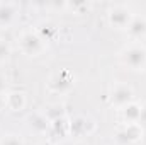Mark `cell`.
I'll list each match as a JSON object with an SVG mask.
<instances>
[{"mask_svg":"<svg viewBox=\"0 0 146 145\" xmlns=\"http://www.w3.org/2000/svg\"><path fill=\"white\" fill-rule=\"evenodd\" d=\"M119 62L133 72L146 70V46L143 43L131 41L119 51Z\"/></svg>","mask_w":146,"mask_h":145,"instance_id":"6da1fadb","label":"cell"},{"mask_svg":"<svg viewBox=\"0 0 146 145\" xmlns=\"http://www.w3.org/2000/svg\"><path fill=\"white\" fill-rule=\"evenodd\" d=\"M17 41H19V50L24 53V55H27V56H37V55H41L42 51H44V48H46V43H44V38L41 36L37 31L34 29H26V31H22L19 38H17Z\"/></svg>","mask_w":146,"mask_h":145,"instance_id":"7a4b0ae2","label":"cell"},{"mask_svg":"<svg viewBox=\"0 0 146 145\" xmlns=\"http://www.w3.org/2000/svg\"><path fill=\"white\" fill-rule=\"evenodd\" d=\"M76 84V77L70 70H60V72L53 73L48 79V91L53 94H60L65 96L68 92H72L73 87Z\"/></svg>","mask_w":146,"mask_h":145,"instance_id":"3957f363","label":"cell"},{"mask_svg":"<svg viewBox=\"0 0 146 145\" xmlns=\"http://www.w3.org/2000/svg\"><path fill=\"white\" fill-rule=\"evenodd\" d=\"M143 126L139 123H122L117 126L114 138L115 142L121 145H134L143 140Z\"/></svg>","mask_w":146,"mask_h":145,"instance_id":"277c9868","label":"cell"},{"mask_svg":"<svg viewBox=\"0 0 146 145\" xmlns=\"http://www.w3.org/2000/svg\"><path fill=\"white\" fill-rule=\"evenodd\" d=\"M109 101L114 108L122 109L124 106H127L134 101V89L126 82H117L110 89Z\"/></svg>","mask_w":146,"mask_h":145,"instance_id":"5b68a950","label":"cell"},{"mask_svg":"<svg viewBox=\"0 0 146 145\" xmlns=\"http://www.w3.org/2000/svg\"><path fill=\"white\" fill-rule=\"evenodd\" d=\"M131 17H133V10L126 3H114L107 10V21H109V24L114 29H119V31L121 29L126 31Z\"/></svg>","mask_w":146,"mask_h":145,"instance_id":"8992f818","label":"cell"},{"mask_svg":"<svg viewBox=\"0 0 146 145\" xmlns=\"http://www.w3.org/2000/svg\"><path fill=\"white\" fill-rule=\"evenodd\" d=\"M127 36L134 43H141L146 38V15L145 14H133L127 28H126Z\"/></svg>","mask_w":146,"mask_h":145,"instance_id":"52a82bcc","label":"cell"},{"mask_svg":"<svg viewBox=\"0 0 146 145\" xmlns=\"http://www.w3.org/2000/svg\"><path fill=\"white\" fill-rule=\"evenodd\" d=\"M95 130V121L88 116H75L70 119V135L73 137H87Z\"/></svg>","mask_w":146,"mask_h":145,"instance_id":"ba28073f","label":"cell"},{"mask_svg":"<svg viewBox=\"0 0 146 145\" xmlns=\"http://www.w3.org/2000/svg\"><path fill=\"white\" fill-rule=\"evenodd\" d=\"M27 126L31 132H34L37 135H44L49 132L51 128V121L46 118V114L42 111H34L27 116Z\"/></svg>","mask_w":146,"mask_h":145,"instance_id":"9c48e42d","label":"cell"},{"mask_svg":"<svg viewBox=\"0 0 146 145\" xmlns=\"http://www.w3.org/2000/svg\"><path fill=\"white\" fill-rule=\"evenodd\" d=\"M5 103H7V109L12 113H21L27 104V97L22 91H9L5 94Z\"/></svg>","mask_w":146,"mask_h":145,"instance_id":"30bf717a","label":"cell"},{"mask_svg":"<svg viewBox=\"0 0 146 145\" xmlns=\"http://www.w3.org/2000/svg\"><path fill=\"white\" fill-rule=\"evenodd\" d=\"M17 12V5L14 2H0V26H9Z\"/></svg>","mask_w":146,"mask_h":145,"instance_id":"8fae6325","label":"cell"},{"mask_svg":"<svg viewBox=\"0 0 146 145\" xmlns=\"http://www.w3.org/2000/svg\"><path fill=\"white\" fill-rule=\"evenodd\" d=\"M122 119L124 123H139V114H141V104H138L136 101H133L131 104L124 106L121 109Z\"/></svg>","mask_w":146,"mask_h":145,"instance_id":"7c38bea8","label":"cell"},{"mask_svg":"<svg viewBox=\"0 0 146 145\" xmlns=\"http://www.w3.org/2000/svg\"><path fill=\"white\" fill-rule=\"evenodd\" d=\"M49 132L54 135V138H65V137H68L70 135V119L68 118H61L58 121H53Z\"/></svg>","mask_w":146,"mask_h":145,"instance_id":"4fadbf2b","label":"cell"},{"mask_svg":"<svg viewBox=\"0 0 146 145\" xmlns=\"http://www.w3.org/2000/svg\"><path fill=\"white\" fill-rule=\"evenodd\" d=\"M42 113L46 114V118H48L51 123H53V121H58V119H61V118H66V109H65L63 104H60V103L48 104Z\"/></svg>","mask_w":146,"mask_h":145,"instance_id":"5bb4252c","label":"cell"},{"mask_svg":"<svg viewBox=\"0 0 146 145\" xmlns=\"http://www.w3.org/2000/svg\"><path fill=\"white\" fill-rule=\"evenodd\" d=\"M0 145H24V140L17 133H5L0 138Z\"/></svg>","mask_w":146,"mask_h":145,"instance_id":"9a60e30c","label":"cell"},{"mask_svg":"<svg viewBox=\"0 0 146 145\" xmlns=\"http://www.w3.org/2000/svg\"><path fill=\"white\" fill-rule=\"evenodd\" d=\"M10 53H12V48H10L9 41L0 39V63H5L10 58Z\"/></svg>","mask_w":146,"mask_h":145,"instance_id":"2e32d148","label":"cell"},{"mask_svg":"<svg viewBox=\"0 0 146 145\" xmlns=\"http://www.w3.org/2000/svg\"><path fill=\"white\" fill-rule=\"evenodd\" d=\"M7 89H9V82L3 75H0V94H7L9 92Z\"/></svg>","mask_w":146,"mask_h":145,"instance_id":"e0dca14e","label":"cell"},{"mask_svg":"<svg viewBox=\"0 0 146 145\" xmlns=\"http://www.w3.org/2000/svg\"><path fill=\"white\" fill-rule=\"evenodd\" d=\"M139 125L145 128L146 126V103L141 104V114H139Z\"/></svg>","mask_w":146,"mask_h":145,"instance_id":"ac0fdd59","label":"cell"},{"mask_svg":"<svg viewBox=\"0 0 146 145\" xmlns=\"http://www.w3.org/2000/svg\"><path fill=\"white\" fill-rule=\"evenodd\" d=\"M7 108V103H5V94H0V113Z\"/></svg>","mask_w":146,"mask_h":145,"instance_id":"d6986e66","label":"cell"},{"mask_svg":"<svg viewBox=\"0 0 146 145\" xmlns=\"http://www.w3.org/2000/svg\"><path fill=\"white\" fill-rule=\"evenodd\" d=\"M73 145H88V142H87V140H83V138H78Z\"/></svg>","mask_w":146,"mask_h":145,"instance_id":"ffe728a7","label":"cell"},{"mask_svg":"<svg viewBox=\"0 0 146 145\" xmlns=\"http://www.w3.org/2000/svg\"><path fill=\"white\" fill-rule=\"evenodd\" d=\"M37 145H53L51 142H41V144H37Z\"/></svg>","mask_w":146,"mask_h":145,"instance_id":"44dd1931","label":"cell"}]
</instances>
